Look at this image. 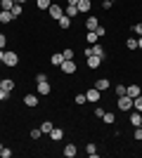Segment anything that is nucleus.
<instances>
[{
    "mask_svg": "<svg viewBox=\"0 0 142 158\" xmlns=\"http://www.w3.org/2000/svg\"><path fill=\"white\" fill-rule=\"evenodd\" d=\"M90 54H95V57H102V59H104V47H102L100 43L88 45V47H85V57H90Z\"/></svg>",
    "mask_w": 142,
    "mask_h": 158,
    "instance_id": "obj_1",
    "label": "nucleus"
},
{
    "mask_svg": "<svg viewBox=\"0 0 142 158\" xmlns=\"http://www.w3.org/2000/svg\"><path fill=\"white\" fill-rule=\"evenodd\" d=\"M116 104H118V109H121V111H130V109H133V99H130L128 94H121Z\"/></svg>",
    "mask_w": 142,
    "mask_h": 158,
    "instance_id": "obj_2",
    "label": "nucleus"
},
{
    "mask_svg": "<svg viewBox=\"0 0 142 158\" xmlns=\"http://www.w3.org/2000/svg\"><path fill=\"white\" fill-rule=\"evenodd\" d=\"M2 64H5V66H17V64H19V57H17L14 52H5V57H2Z\"/></svg>",
    "mask_w": 142,
    "mask_h": 158,
    "instance_id": "obj_3",
    "label": "nucleus"
},
{
    "mask_svg": "<svg viewBox=\"0 0 142 158\" xmlns=\"http://www.w3.org/2000/svg\"><path fill=\"white\" fill-rule=\"evenodd\" d=\"M59 69H62V73H76V61L74 59H64Z\"/></svg>",
    "mask_w": 142,
    "mask_h": 158,
    "instance_id": "obj_4",
    "label": "nucleus"
},
{
    "mask_svg": "<svg viewBox=\"0 0 142 158\" xmlns=\"http://www.w3.org/2000/svg\"><path fill=\"white\" fill-rule=\"evenodd\" d=\"M100 97H102V92L97 90V87H93V90H88V92H85V99H88V102H93V104H97V102H100Z\"/></svg>",
    "mask_w": 142,
    "mask_h": 158,
    "instance_id": "obj_5",
    "label": "nucleus"
},
{
    "mask_svg": "<svg viewBox=\"0 0 142 158\" xmlns=\"http://www.w3.org/2000/svg\"><path fill=\"white\" fill-rule=\"evenodd\" d=\"M47 12H50V17H52V19H59L62 14H64V10H62L59 5H54V2H52V5L47 7Z\"/></svg>",
    "mask_w": 142,
    "mask_h": 158,
    "instance_id": "obj_6",
    "label": "nucleus"
},
{
    "mask_svg": "<svg viewBox=\"0 0 142 158\" xmlns=\"http://www.w3.org/2000/svg\"><path fill=\"white\" fill-rule=\"evenodd\" d=\"M126 94H128V97L130 99H135V97H140V85H128V87H126Z\"/></svg>",
    "mask_w": 142,
    "mask_h": 158,
    "instance_id": "obj_7",
    "label": "nucleus"
},
{
    "mask_svg": "<svg viewBox=\"0 0 142 158\" xmlns=\"http://www.w3.org/2000/svg\"><path fill=\"white\" fill-rule=\"evenodd\" d=\"M14 19L12 12H7V10H0V24H10V21Z\"/></svg>",
    "mask_w": 142,
    "mask_h": 158,
    "instance_id": "obj_8",
    "label": "nucleus"
},
{
    "mask_svg": "<svg viewBox=\"0 0 142 158\" xmlns=\"http://www.w3.org/2000/svg\"><path fill=\"white\" fill-rule=\"evenodd\" d=\"M52 92V85H50V83H38V94H50Z\"/></svg>",
    "mask_w": 142,
    "mask_h": 158,
    "instance_id": "obj_9",
    "label": "nucleus"
},
{
    "mask_svg": "<svg viewBox=\"0 0 142 158\" xmlns=\"http://www.w3.org/2000/svg\"><path fill=\"white\" fill-rule=\"evenodd\" d=\"M24 104L36 109V106H38V97H36V94H26V97H24Z\"/></svg>",
    "mask_w": 142,
    "mask_h": 158,
    "instance_id": "obj_10",
    "label": "nucleus"
},
{
    "mask_svg": "<svg viewBox=\"0 0 142 158\" xmlns=\"http://www.w3.org/2000/svg\"><path fill=\"white\" fill-rule=\"evenodd\" d=\"M0 87H2V90H7V92H12V90H14V80L2 78V80H0Z\"/></svg>",
    "mask_w": 142,
    "mask_h": 158,
    "instance_id": "obj_11",
    "label": "nucleus"
},
{
    "mask_svg": "<svg viewBox=\"0 0 142 158\" xmlns=\"http://www.w3.org/2000/svg\"><path fill=\"white\" fill-rule=\"evenodd\" d=\"M85 26H88V31H97V26H100V21L95 19V17H88V19H85Z\"/></svg>",
    "mask_w": 142,
    "mask_h": 158,
    "instance_id": "obj_12",
    "label": "nucleus"
},
{
    "mask_svg": "<svg viewBox=\"0 0 142 158\" xmlns=\"http://www.w3.org/2000/svg\"><path fill=\"white\" fill-rule=\"evenodd\" d=\"M95 87L100 90V92H104V90H109V78H100L97 83H95Z\"/></svg>",
    "mask_w": 142,
    "mask_h": 158,
    "instance_id": "obj_13",
    "label": "nucleus"
},
{
    "mask_svg": "<svg viewBox=\"0 0 142 158\" xmlns=\"http://www.w3.org/2000/svg\"><path fill=\"white\" fill-rule=\"evenodd\" d=\"M100 64H102V57H95V54L88 57V66H90V69H97Z\"/></svg>",
    "mask_w": 142,
    "mask_h": 158,
    "instance_id": "obj_14",
    "label": "nucleus"
},
{
    "mask_svg": "<svg viewBox=\"0 0 142 158\" xmlns=\"http://www.w3.org/2000/svg\"><path fill=\"white\" fill-rule=\"evenodd\" d=\"M76 7H78V14H81V12H90V0H78V5H76Z\"/></svg>",
    "mask_w": 142,
    "mask_h": 158,
    "instance_id": "obj_15",
    "label": "nucleus"
},
{
    "mask_svg": "<svg viewBox=\"0 0 142 158\" xmlns=\"http://www.w3.org/2000/svg\"><path fill=\"white\" fill-rule=\"evenodd\" d=\"M57 21H59V28H69L71 26V17H67V14H62Z\"/></svg>",
    "mask_w": 142,
    "mask_h": 158,
    "instance_id": "obj_16",
    "label": "nucleus"
},
{
    "mask_svg": "<svg viewBox=\"0 0 142 158\" xmlns=\"http://www.w3.org/2000/svg\"><path fill=\"white\" fill-rule=\"evenodd\" d=\"M50 61H52L54 66H62V61H64V54H62V52H54L52 57H50Z\"/></svg>",
    "mask_w": 142,
    "mask_h": 158,
    "instance_id": "obj_17",
    "label": "nucleus"
},
{
    "mask_svg": "<svg viewBox=\"0 0 142 158\" xmlns=\"http://www.w3.org/2000/svg\"><path fill=\"white\" fill-rule=\"evenodd\" d=\"M62 153H64V156H67V158H74V156H76V146H74V144H67V146H64V151H62Z\"/></svg>",
    "mask_w": 142,
    "mask_h": 158,
    "instance_id": "obj_18",
    "label": "nucleus"
},
{
    "mask_svg": "<svg viewBox=\"0 0 142 158\" xmlns=\"http://www.w3.org/2000/svg\"><path fill=\"white\" fill-rule=\"evenodd\" d=\"M130 123H133V127H140V123H142L140 111H137V113H130Z\"/></svg>",
    "mask_w": 142,
    "mask_h": 158,
    "instance_id": "obj_19",
    "label": "nucleus"
},
{
    "mask_svg": "<svg viewBox=\"0 0 142 158\" xmlns=\"http://www.w3.org/2000/svg\"><path fill=\"white\" fill-rule=\"evenodd\" d=\"M50 137H52L54 142H57V139H62V137H64V130H59V127H52V132H50Z\"/></svg>",
    "mask_w": 142,
    "mask_h": 158,
    "instance_id": "obj_20",
    "label": "nucleus"
},
{
    "mask_svg": "<svg viewBox=\"0 0 142 158\" xmlns=\"http://www.w3.org/2000/svg\"><path fill=\"white\" fill-rule=\"evenodd\" d=\"M85 151H88L90 158H97V146H95V144H88V146H85Z\"/></svg>",
    "mask_w": 142,
    "mask_h": 158,
    "instance_id": "obj_21",
    "label": "nucleus"
},
{
    "mask_svg": "<svg viewBox=\"0 0 142 158\" xmlns=\"http://www.w3.org/2000/svg\"><path fill=\"white\" fill-rule=\"evenodd\" d=\"M12 7H14V0H2L0 10H7V12H12Z\"/></svg>",
    "mask_w": 142,
    "mask_h": 158,
    "instance_id": "obj_22",
    "label": "nucleus"
},
{
    "mask_svg": "<svg viewBox=\"0 0 142 158\" xmlns=\"http://www.w3.org/2000/svg\"><path fill=\"white\" fill-rule=\"evenodd\" d=\"M36 5H38V10H47L52 5V0H36Z\"/></svg>",
    "mask_w": 142,
    "mask_h": 158,
    "instance_id": "obj_23",
    "label": "nucleus"
},
{
    "mask_svg": "<svg viewBox=\"0 0 142 158\" xmlns=\"http://www.w3.org/2000/svg\"><path fill=\"white\" fill-rule=\"evenodd\" d=\"M133 109L142 113V94H140V97H135V99H133Z\"/></svg>",
    "mask_w": 142,
    "mask_h": 158,
    "instance_id": "obj_24",
    "label": "nucleus"
},
{
    "mask_svg": "<svg viewBox=\"0 0 142 158\" xmlns=\"http://www.w3.org/2000/svg\"><path fill=\"white\" fill-rule=\"evenodd\" d=\"M102 120L111 125V123H114V120H116V116H114V113H109V111H104V116H102Z\"/></svg>",
    "mask_w": 142,
    "mask_h": 158,
    "instance_id": "obj_25",
    "label": "nucleus"
},
{
    "mask_svg": "<svg viewBox=\"0 0 142 158\" xmlns=\"http://www.w3.org/2000/svg\"><path fill=\"white\" fill-rule=\"evenodd\" d=\"M64 14H67V17H76V14H78V7H76V5H69Z\"/></svg>",
    "mask_w": 142,
    "mask_h": 158,
    "instance_id": "obj_26",
    "label": "nucleus"
},
{
    "mask_svg": "<svg viewBox=\"0 0 142 158\" xmlns=\"http://www.w3.org/2000/svg\"><path fill=\"white\" fill-rule=\"evenodd\" d=\"M97 40H100V35H97L95 31H88V43H90V45H95Z\"/></svg>",
    "mask_w": 142,
    "mask_h": 158,
    "instance_id": "obj_27",
    "label": "nucleus"
},
{
    "mask_svg": "<svg viewBox=\"0 0 142 158\" xmlns=\"http://www.w3.org/2000/svg\"><path fill=\"white\" fill-rule=\"evenodd\" d=\"M41 130H43V132H47V135H50V132H52V123H50V120H43V125H41Z\"/></svg>",
    "mask_w": 142,
    "mask_h": 158,
    "instance_id": "obj_28",
    "label": "nucleus"
},
{
    "mask_svg": "<svg viewBox=\"0 0 142 158\" xmlns=\"http://www.w3.org/2000/svg\"><path fill=\"white\" fill-rule=\"evenodd\" d=\"M126 45H128V50H137V38H128Z\"/></svg>",
    "mask_w": 142,
    "mask_h": 158,
    "instance_id": "obj_29",
    "label": "nucleus"
},
{
    "mask_svg": "<svg viewBox=\"0 0 142 158\" xmlns=\"http://www.w3.org/2000/svg\"><path fill=\"white\" fill-rule=\"evenodd\" d=\"M0 156H2V158H10V156H12V149L2 146V149H0Z\"/></svg>",
    "mask_w": 142,
    "mask_h": 158,
    "instance_id": "obj_30",
    "label": "nucleus"
},
{
    "mask_svg": "<svg viewBox=\"0 0 142 158\" xmlns=\"http://www.w3.org/2000/svg\"><path fill=\"white\" fill-rule=\"evenodd\" d=\"M21 12H24V10H21V5H19V2H14V7H12V14H14V17H19Z\"/></svg>",
    "mask_w": 142,
    "mask_h": 158,
    "instance_id": "obj_31",
    "label": "nucleus"
},
{
    "mask_svg": "<svg viewBox=\"0 0 142 158\" xmlns=\"http://www.w3.org/2000/svg\"><path fill=\"white\" fill-rule=\"evenodd\" d=\"M62 54H64V59H74V50H71V47H67Z\"/></svg>",
    "mask_w": 142,
    "mask_h": 158,
    "instance_id": "obj_32",
    "label": "nucleus"
},
{
    "mask_svg": "<svg viewBox=\"0 0 142 158\" xmlns=\"http://www.w3.org/2000/svg\"><path fill=\"white\" fill-rule=\"evenodd\" d=\"M76 104L81 106V104H85V102H88V99H85V94H76V99H74Z\"/></svg>",
    "mask_w": 142,
    "mask_h": 158,
    "instance_id": "obj_33",
    "label": "nucleus"
},
{
    "mask_svg": "<svg viewBox=\"0 0 142 158\" xmlns=\"http://www.w3.org/2000/svg\"><path fill=\"white\" fill-rule=\"evenodd\" d=\"M47 80V73H36V83H45Z\"/></svg>",
    "mask_w": 142,
    "mask_h": 158,
    "instance_id": "obj_34",
    "label": "nucleus"
},
{
    "mask_svg": "<svg viewBox=\"0 0 142 158\" xmlns=\"http://www.w3.org/2000/svg\"><path fill=\"white\" fill-rule=\"evenodd\" d=\"M41 135H43V130H41V127H38V130H36V127L31 130V139H38Z\"/></svg>",
    "mask_w": 142,
    "mask_h": 158,
    "instance_id": "obj_35",
    "label": "nucleus"
},
{
    "mask_svg": "<svg viewBox=\"0 0 142 158\" xmlns=\"http://www.w3.org/2000/svg\"><path fill=\"white\" fill-rule=\"evenodd\" d=\"M95 33H97L100 38H104V35H107V28H104V26H97V31H95Z\"/></svg>",
    "mask_w": 142,
    "mask_h": 158,
    "instance_id": "obj_36",
    "label": "nucleus"
},
{
    "mask_svg": "<svg viewBox=\"0 0 142 158\" xmlns=\"http://www.w3.org/2000/svg\"><path fill=\"white\" fill-rule=\"evenodd\" d=\"M114 90H116V94H118V97H121V94H126V85H116Z\"/></svg>",
    "mask_w": 142,
    "mask_h": 158,
    "instance_id": "obj_37",
    "label": "nucleus"
},
{
    "mask_svg": "<svg viewBox=\"0 0 142 158\" xmlns=\"http://www.w3.org/2000/svg\"><path fill=\"white\" fill-rule=\"evenodd\" d=\"M7 97H10V92H7V90H2V87H0V102H5Z\"/></svg>",
    "mask_w": 142,
    "mask_h": 158,
    "instance_id": "obj_38",
    "label": "nucleus"
},
{
    "mask_svg": "<svg viewBox=\"0 0 142 158\" xmlns=\"http://www.w3.org/2000/svg\"><path fill=\"white\" fill-rule=\"evenodd\" d=\"M5 45H7V38L2 35V33H0V50H5Z\"/></svg>",
    "mask_w": 142,
    "mask_h": 158,
    "instance_id": "obj_39",
    "label": "nucleus"
},
{
    "mask_svg": "<svg viewBox=\"0 0 142 158\" xmlns=\"http://www.w3.org/2000/svg\"><path fill=\"white\" fill-rule=\"evenodd\" d=\"M133 31H135L137 35H142V21H140V24H135V26H133Z\"/></svg>",
    "mask_w": 142,
    "mask_h": 158,
    "instance_id": "obj_40",
    "label": "nucleus"
},
{
    "mask_svg": "<svg viewBox=\"0 0 142 158\" xmlns=\"http://www.w3.org/2000/svg\"><path fill=\"white\" fill-rule=\"evenodd\" d=\"M111 5H114V0H104V2H102V7H104V10H109Z\"/></svg>",
    "mask_w": 142,
    "mask_h": 158,
    "instance_id": "obj_41",
    "label": "nucleus"
},
{
    "mask_svg": "<svg viewBox=\"0 0 142 158\" xmlns=\"http://www.w3.org/2000/svg\"><path fill=\"white\" fill-rule=\"evenodd\" d=\"M135 139H142V127H135Z\"/></svg>",
    "mask_w": 142,
    "mask_h": 158,
    "instance_id": "obj_42",
    "label": "nucleus"
},
{
    "mask_svg": "<svg viewBox=\"0 0 142 158\" xmlns=\"http://www.w3.org/2000/svg\"><path fill=\"white\" fill-rule=\"evenodd\" d=\"M137 50H142V35L137 38Z\"/></svg>",
    "mask_w": 142,
    "mask_h": 158,
    "instance_id": "obj_43",
    "label": "nucleus"
},
{
    "mask_svg": "<svg viewBox=\"0 0 142 158\" xmlns=\"http://www.w3.org/2000/svg\"><path fill=\"white\" fill-rule=\"evenodd\" d=\"M69 5H78V0H69Z\"/></svg>",
    "mask_w": 142,
    "mask_h": 158,
    "instance_id": "obj_44",
    "label": "nucleus"
},
{
    "mask_svg": "<svg viewBox=\"0 0 142 158\" xmlns=\"http://www.w3.org/2000/svg\"><path fill=\"white\" fill-rule=\"evenodd\" d=\"M2 57H5V50H0V61H2Z\"/></svg>",
    "mask_w": 142,
    "mask_h": 158,
    "instance_id": "obj_45",
    "label": "nucleus"
},
{
    "mask_svg": "<svg viewBox=\"0 0 142 158\" xmlns=\"http://www.w3.org/2000/svg\"><path fill=\"white\" fill-rule=\"evenodd\" d=\"M14 2H19V5H24V2H26V0H14Z\"/></svg>",
    "mask_w": 142,
    "mask_h": 158,
    "instance_id": "obj_46",
    "label": "nucleus"
},
{
    "mask_svg": "<svg viewBox=\"0 0 142 158\" xmlns=\"http://www.w3.org/2000/svg\"><path fill=\"white\" fill-rule=\"evenodd\" d=\"M0 5H2V0H0Z\"/></svg>",
    "mask_w": 142,
    "mask_h": 158,
    "instance_id": "obj_47",
    "label": "nucleus"
},
{
    "mask_svg": "<svg viewBox=\"0 0 142 158\" xmlns=\"http://www.w3.org/2000/svg\"><path fill=\"white\" fill-rule=\"evenodd\" d=\"M0 149H2V144H0Z\"/></svg>",
    "mask_w": 142,
    "mask_h": 158,
    "instance_id": "obj_48",
    "label": "nucleus"
},
{
    "mask_svg": "<svg viewBox=\"0 0 142 158\" xmlns=\"http://www.w3.org/2000/svg\"><path fill=\"white\" fill-rule=\"evenodd\" d=\"M0 80H2V76H0Z\"/></svg>",
    "mask_w": 142,
    "mask_h": 158,
    "instance_id": "obj_49",
    "label": "nucleus"
},
{
    "mask_svg": "<svg viewBox=\"0 0 142 158\" xmlns=\"http://www.w3.org/2000/svg\"><path fill=\"white\" fill-rule=\"evenodd\" d=\"M140 127H142V123H140Z\"/></svg>",
    "mask_w": 142,
    "mask_h": 158,
    "instance_id": "obj_50",
    "label": "nucleus"
}]
</instances>
